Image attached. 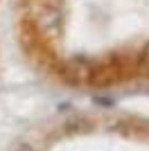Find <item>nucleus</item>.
<instances>
[{
  "label": "nucleus",
  "mask_w": 149,
  "mask_h": 151,
  "mask_svg": "<svg viewBox=\"0 0 149 151\" xmlns=\"http://www.w3.org/2000/svg\"><path fill=\"white\" fill-rule=\"evenodd\" d=\"M36 29L45 36H56L66 25V5L63 0H38L36 2Z\"/></svg>",
  "instance_id": "1"
},
{
  "label": "nucleus",
  "mask_w": 149,
  "mask_h": 151,
  "mask_svg": "<svg viewBox=\"0 0 149 151\" xmlns=\"http://www.w3.org/2000/svg\"><path fill=\"white\" fill-rule=\"evenodd\" d=\"M93 68L95 65H90V63L84 61V59H72V61H68L61 68V75L66 77V79H70V81H90Z\"/></svg>",
  "instance_id": "2"
},
{
  "label": "nucleus",
  "mask_w": 149,
  "mask_h": 151,
  "mask_svg": "<svg viewBox=\"0 0 149 151\" xmlns=\"http://www.w3.org/2000/svg\"><path fill=\"white\" fill-rule=\"evenodd\" d=\"M138 68L149 72V45H145V50L140 52V57H138Z\"/></svg>",
  "instance_id": "3"
},
{
  "label": "nucleus",
  "mask_w": 149,
  "mask_h": 151,
  "mask_svg": "<svg viewBox=\"0 0 149 151\" xmlns=\"http://www.w3.org/2000/svg\"><path fill=\"white\" fill-rule=\"evenodd\" d=\"M18 151H34V149H30L27 145H23V147H18Z\"/></svg>",
  "instance_id": "4"
}]
</instances>
